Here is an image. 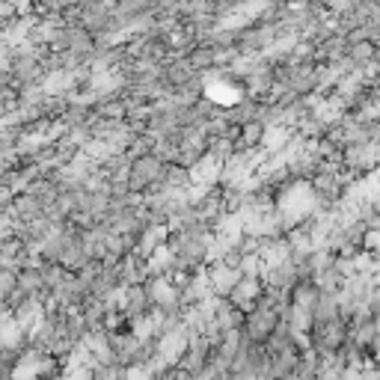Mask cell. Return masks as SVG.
I'll list each match as a JSON object with an SVG mask.
<instances>
[{"mask_svg": "<svg viewBox=\"0 0 380 380\" xmlns=\"http://www.w3.org/2000/svg\"><path fill=\"white\" fill-rule=\"evenodd\" d=\"M161 175H163V163H161L158 158L146 155V158H140V161L131 166V188L140 190V188L151 185V181H158Z\"/></svg>", "mask_w": 380, "mask_h": 380, "instance_id": "obj_1", "label": "cell"}, {"mask_svg": "<svg viewBox=\"0 0 380 380\" xmlns=\"http://www.w3.org/2000/svg\"><path fill=\"white\" fill-rule=\"evenodd\" d=\"M377 57H380L377 42H372V39L347 45V63H354V66H369V63H374Z\"/></svg>", "mask_w": 380, "mask_h": 380, "instance_id": "obj_2", "label": "cell"}, {"mask_svg": "<svg viewBox=\"0 0 380 380\" xmlns=\"http://www.w3.org/2000/svg\"><path fill=\"white\" fill-rule=\"evenodd\" d=\"M262 137H265V122L262 119H247V122L238 128V146L241 149H253V146L262 143Z\"/></svg>", "mask_w": 380, "mask_h": 380, "instance_id": "obj_3", "label": "cell"}, {"mask_svg": "<svg viewBox=\"0 0 380 380\" xmlns=\"http://www.w3.org/2000/svg\"><path fill=\"white\" fill-rule=\"evenodd\" d=\"M214 48H196L190 54V71L193 69H208V66H214Z\"/></svg>", "mask_w": 380, "mask_h": 380, "instance_id": "obj_4", "label": "cell"}]
</instances>
